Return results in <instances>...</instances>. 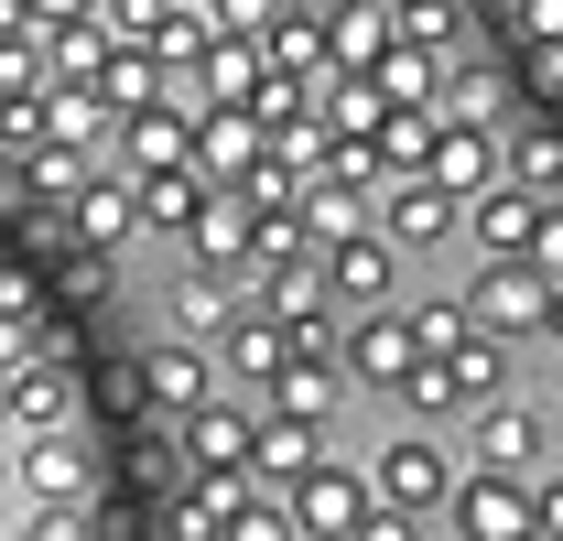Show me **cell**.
Instances as JSON below:
<instances>
[{"instance_id": "obj_34", "label": "cell", "mask_w": 563, "mask_h": 541, "mask_svg": "<svg viewBox=\"0 0 563 541\" xmlns=\"http://www.w3.org/2000/svg\"><path fill=\"white\" fill-rule=\"evenodd\" d=\"M55 55H44V22H22V33H0V98H22V87H44Z\"/></svg>"}, {"instance_id": "obj_11", "label": "cell", "mask_w": 563, "mask_h": 541, "mask_svg": "<svg viewBox=\"0 0 563 541\" xmlns=\"http://www.w3.org/2000/svg\"><path fill=\"white\" fill-rule=\"evenodd\" d=\"M174 455H185L196 476H239V466H250V411L207 390L196 411H174Z\"/></svg>"}, {"instance_id": "obj_16", "label": "cell", "mask_w": 563, "mask_h": 541, "mask_svg": "<svg viewBox=\"0 0 563 541\" xmlns=\"http://www.w3.org/2000/svg\"><path fill=\"white\" fill-rule=\"evenodd\" d=\"M466 444H477V466H509V476H531V466H542V411L498 390V401H477V433H466Z\"/></svg>"}, {"instance_id": "obj_20", "label": "cell", "mask_w": 563, "mask_h": 541, "mask_svg": "<svg viewBox=\"0 0 563 541\" xmlns=\"http://www.w3.org/2000/svg\"><path fill=\"white\" fill-rule=\"evenodd\" d=\"M390 55V0H336L325 11V76L336 66H379Z\"/></svg>"}, {"instance_id": "obj_14", "label": "cell", "mask_w": 563, "mask_h": 541, "mask_svg": "<svg viewBox=\"0 0 563 541\" xmlns=\"http://www.w3.org/2000/svg\"><path fill=\"white\" fill-rule=\"evenodd\" d=\"M314 455H325V422H314V411H282V401H272V411H250V476L292 487Z\"/></svg>"}, {"instance_id": "obj_4", "label": "cell", "mask_w": 563, "mask_h": 541, "mask_svg": "<svg viewBox=\"0 0 563 541\" xmlns=\"http://www.w3.org/2000/svg\"><path fill=\"white\" fill-rule=\"evenodd\" d=\"M11 476H22V498H33V509H76V498H98V466H87V444H76L66 422L22 433V455H11Z\"/></svg>"}, {"instance_id": "obj_28", "label": "cell", "mask_w": 563, "mask_h": 541, "mask_svg": "<svg viewBox=\"0 0 563 541\" xmlns=\"http://www.w3.org/2000/svg\"><path fill=\"white\" fill-rule=\"evenodd\" d=\"M336 379H347L336 357L292 346V357H282V379H272V401H282V411H314V422H325V411H336Z\"/></svg>"}, {"instance_id": "obj_36", "label": "cell", "mask_w": 563, "mask_h": 541, "mask_svg": "<svg viewBox=\"0 0 563 541\" xmlns=\"http://www.w3.org/2000/svg\"><path fill=\"white\" fill-rule=\"evenodd\" d=\"M401 401H412V411H455L466 390H455V368H444V357H412V368H401Z\"/></svg>"}, {"instance_id": "obj_12", "label": "cell", "mask_w": 563, "mask_h": 541, "mask_svg": "<svg viewBox=\"0 0 563 541\" xmlns=\"http://www.w3.org/2000/svg\"><path fill=\"white\" fill-rule=\"evenodd\" d=\"M120 163L131 174H152V163H196V109L163 87V98H141V109H120Z\"/></svg>"}, {"instance_id": "obj_22", "label": "cell", "mask_w": 563, "mask_h": 541, "mask_svg": "<svg viewBox=\"0 0 563 541\" xmlns=\"http://www.w3.org/2000/svg\"><path fill=\"white\" fill-rule=\"evenodd\" d=\"M433 185H455V196H477V185H498V131H466V120H444L433 131V163H422Z\"/></svg>"}, {"instance_id": "obj_1", "label": "cell", "mask_w": 563, "mask_h": 541, "mask_svg": "<svg viewBox=\"0 0 563 541\" xmlns=\"http://www.w3.org/2000/svg\"><path fill=\"white\" fill-rule=\"evenodd\" d=\"M292 520L325 531V541H401V531H412V520L379 498V476H368V466H336V455H314V466L292 476Z\"/></svg>"}, {"instance_id": "obj_3", "label": "cell", "mask_w": 563, "mask_h": 541, "mask_svg": "<svg viewBox=\"0 0 563 541\" xmlns=\"http://www.w3.org/2000/svg\"><path fill=\"white\" fill-rule=\"evenodd\" d=\"M444 520H455V541H531V476H509V466L455 476Z\"/></svg>"}, {"instance_id": "obj_37", "label": "cell", "mask_w": 563, "mask_h": 541, "mask_svg": "<svg viewBox=\"0 0 563 541\" xmlns=\"http://www.w3.org/2000/svg\"><path fill=\"white\" fill-rule=\"evenodd\" d=\"M33 141H44V87L0 98V152H33Z\"/></svg>"}, {"instance_id": "obj_30", "label": "cell", "mask_w": 563, "mask_h": 541, "mask_svg": "<svg viewBox=\"0 0 563 541\" xmlns=\"http://www.w3.org/2000/svg\"><path fill=\"white\" fill-rule=\"evenodd\" d=\"M433 109H444V120H466V131H498L509 87H498L488 66H444V87H433Z\"/></svg>"}, {"instance_id": "obj_15", "label": "cell", "mask_w": 563, "mask_h": 541, "mask_svg": "<svg viewBox=\"0 0 563 541\" xmlns=\"http://www.w3.org/2000/svg\"><path fill=\"white\" fill-rule=\"evenodd\" d=\"M217 346H228V368H239L250 390H272L282 357H292V314H272V303H239V314L217 325Z\"/></svg>"}, {"instance_id": "obj_44", "label": "cell", "mask_w": 563, "mask_h": 541, "mask_svg": "<svg viewBox=\"0 0 563 541\" xmlns=\"http://www.w3.org/2000/svg\"><path fill=\"white\" fill-rule=\"evenodd\" d=\"M98 0H33V22H87Z\"/></svg>"}, {"instance_id": "obj_38", "label": "cell", "mask_w": 563, "mask_h": 541, "mask_svg": "<svg viewBox=\"0 0 563 541\" xmlns=\"http://www.w3.org/2000/svg\"><path fill=\"white\" fill-rule=\"evenodd\" d=\"M455 336H466V292H455V303H422V314H412V346H422V357H444Z\"/></svg>"}, {"instance_id": "obj_27", "label": "cell", "mask_w": 563, "mask_h": 541, "mask_svg": "<svg viewBox=\"0 0 563 541\" xmlns=\"http://www.w3.org/2000/svg\"><path fill=\"white\" fill-rule=\"evenodd\" d=\"M228 196L250 206V217H292V206H303V174H292V163H282L272 141H261V152L239 163V185H228Z\"/></svg>"}, {"instance_id": "obj_6", "label": "cell", "mask_w": 563, "mask_h": 541, "mask_svg": "<svg viewBox=\"0 0 563 541\" xmlns=\"http://www.w3.org/2000/svg\"><path fill=\"white\" fill-rule=\"evenodd\" d=\"M368 476H379V498H390L401 520H444V498H455V455H444V444H422V433H401Z\"/></svg>"}, {"instance_id": "obj_39", "label": "cell", "mask_w": 563, "mask_h": 541, "mask_svg": "<svg viewBox=\"0 0 563 541\" xmlns=\"http://www.w3.org/2000/svg\"><path fill=\"white\" fill-rule=\"evenodd\" d=\"M163 11H174V0H98V22H109V33H131V44L163 33Z\"/></svg>"}, {"instance_id": "obj_31", "label": "cell", "mask_w": 563, "mask_h": 541, "mask_svg": "<svg viewBox=\"0 0 563 541\" xmlns=\"http://www.w3.org/2000/svg\"><path fill=\"white\" fill-rule=\"evenodd\" d=\"M433 131H444V109H390L379 120V174H422L433 163Z\"/></svg>"}, {"instance_id": "obj_10", "label": "cell", "mask_w": 563, "mask_h": 541, "mask_svg": "<svg viewBox=\"0 0 563 541\" xmlns=\"http://www.w3.org/2000/svg\"><path fill=\"white\" fill-rule=\"evenodd\" d=\"M314 261H325V281H336V303H390V281H401V250H390V228H379V217L347 228V239H325Z\"/></svg>"}, {"instance_id": "obj_19", "label": "cell", "mask_w": 563, "mask_h": 541, "mask_svg": "<svg viewBox=\"0 0 563 541\" xmlns=\"http://www.w3.org/2000/svg\"><path fill=\"white\" fill-rule=\"evenodd\" d=\"M87 87H98V98H109V120H120V109H141V98H163V87H174V66H163L152 44H131V33H109V55H98V76H87Z\"/></svg>"}, {"instance_id": "obj_33", "label": "cell", "mask_w": 563, "mask_h": 541, "mask_svg": "<svg viewBox=\"0 0 563 541\" xmlns=\"http://www.w3.org/2000/svg\"><path fill=\"white\" fill-rule=\"evenodd\" d=\"M44 55H55V76H98L109 22H98V11H87V22H44Z\"/></svg>"}, {"instance_id": "obj_35", "label": "cell", "mask_w": 563, "mask_h": 541, "mask_svg": "<svg viewBox=\"0 0 563 541\" xmlns=\"http://www.w3.org/2000/svg\"><path fill=\"white\" fill-rule=\"evenodd\" d=\"M390 33H401V44H433V55H444V44H455V0H401V11H390Z\"/></svg>"}, {"instance_id": "obj_47", "label": "cell", "mask_w": 563, "mask_h": 541, "mask_svg": "<svg viewBox=\"0 0 563 541\" xmlns=\"http://www.w3.org/2000/svg\"><path fill=\"white\" fill-rule=\"evenodd\" d=\"M282 11H336V0H282Z\"/></svg>"}, {"instance_id": "obj_48", "label": "cell", "mask_w": 563, "mask_h": 541, "mask_svg": "<svg viewBox=\"0 0 563 541\" xmlns=\"http://www.w3.org/2000/svg\"><path fill=\"white\" fill-rule=\"evenodd\" d=\"M390 11H401V0H390Z\"/></svg>"}, {"instance_id": "obj_25", "label": "cell", "mask_w": 563, "mask_h": 541, "mask_svg": "<svg viewBox=\"0 0 563 541\" xmlns=\"http://www.w3.org/2000/svg\"><path fill=\"white\" fill-rule=\"evenodd\" d=\"M444 368H455V390H466V411L498 401L509 390V336H488V325H466V336L444 346Z\"/></svg>"}, {"instance_id": "obj_40", "label": "cell", "mask_w": 563, "mask_h": 541, "mask_svg": "<svg viewBox=\"0 0 563 541\" xmlns=\"http://www.w3.org/2000/svg\"><path fill=\"white\" fill-rule=\"evenodd\" d=\"M207 11H217V33H272L282 0H207Z\"/></svg>"}, {"instance_id": "obj_45", "label": "cell", "mask_w": 563, "mask_h": 541, "mask_svg": "<svg viewBox=\"0 0 563 541\" xmlns=\"http://www.w3.org/2000/svg\"><path fill=\"white\" fill-rule=\"evenodd\" d=\"M22 22H33V0H0V33H22Z\"/></svg>"}, {"instance_id": "obj_42", "label": "cell", "mask_w": 563, "mask_h": 541, "mask_svg": "<svg viewBox=\"0 0 563 541\" xmlns=\"http://www.w3.org/2000/svg\"><path fill=\"white\" fill-rule=\"evenodd\" d=\"M531 531L563 541V476H542V466H531Z\"/></svg>"}, {"instance_id": "obj_26", "label": "cell", "mask_w": 563, "mask_h": 541, "mask_svg": "<svg viewBox=\"0 0 563 541\" xmlns=\"http://www.w3.org/2000/svg\"><path fill=\"white\" fill-rule=\"evenodd\" d=\"M379 98H390V109H433V87H444V55H433V44H401V33H390V55H379Z\"/></svg>"}, {"instance_id": "obj_24", "label": "cell", "mask_w": 563, "mask_h": 541, "mask_svg": "<svg viewBox=\"0 0 563 541\" xmlns=\"http://www.w3.org/2000/svg\"><path fill=\"white\" fill-rule=\"evenodd\" d=\"M185 239H196V261H207V270H239V261H250V239H261V217H250V206L217 185V196H207V217H196Z\"/></svg>"}, {"instance_id": "obj_23", "label": "cell", "mask_w": 563, "mask_h": 541, "mask_svg": "<svg viewBox=\"0 0 563 541\" xmlns=\"http://www.w3.org/2000/svg\"><path fill=\"white\" fill-rule=\"evenodd\" d=\"M498 174H509V185H531V196H563V131H553V120L498 131Z\"/></svg>"}, {"instance_id": "obj_7", "label": "cell", "mask_w": 563, "mask_h": 541, "mask_svg": "<svg viewBox=\"0 0 563 541\" xmlns=\"http://www.w3.org/2000/svg\"><path fill=\"white\" fill-rule=\"evenodd\" d=\"M55 228H66L76 250H98V261H109V250H131V239H141V196L120 185V174H87V185L55 206Z\"/></svg>"}, {"instance_id": "obj_9", "label": "cell", "mask_w": 563, "mask_h": 541, "mask_svg": "<svg viewBox=\"0 0 563 541\" xmlns=\"http://www.w3.org/2000/svg\"><path fill=\"white\" fill-rule=\"evenodd\" d=\"M131 379H141V401L163 411V422H174V411H196V401L217 390V368H207V346H196V336H152V346L131 357Z\"/></svg>"}, {"instance_id": "obj_5", "label": "cell", "mask_w": 563, "mask_h": 541, "mask_svg": "<svg viewBox=\"0 0 563 541\" xmlns=\"http://www.w3.org/2000/svg\"><path fill=\"white\" fill-rule=\"evenodd\" d=\"M379 228H390V250H444V239L466 228V196H455V185H433V174H390Z\"/></svg>"}, {"instance_id": "obj_43", "label": "cell", "mask_w": 563, "mask_h": 541, "mask_svg": "<svg viewBox=\"0 0 563 541\" xmlns=\"http://www.w3.org/2000/svg\"><path fill=\"white\" fill-rule=\"evenodd\" d=\"M531 261H542V281H563V206H542V239H531Z\"/></svg>"}, {"instance_id": "obj_18", "label": "cell", "mask_w": 563, "mask_h": 541, "mask_svg": "<svg viewBox=\"0 0 563 541\" xmlns=\"http://www.w3.org/2000/svg\"><path fill=\"white\" fill-rule=\"evenodd\" d=\"M131 196H141V228H174V239H185V228H196V217H207V174H196V163H152V174H131Z\"/></svg>"}, {"instance_id": "obj_32", "label": "cell", "mask_w": 563, "mask_h": 541, "mask_svg": "<svg viewBox=\"0 0 563 541\" xmlns=\"http://www.w3.org/2000/svg\"><path fill=\"white\" fill-rule=\"evenodd\" d=\"M228 314H239V303H228V270H207V261H196V281L174 292V336H217Z\"/></svg>"}, {"instance_id": "obj_46", "label": "cell", "mask_w": 563, "mask_h": 541, "mask_svg": "<svg viewBox=\"0 0 563 541\" xmlns=\"http://www.w3.org/2000/svg\"><path fill=\"white\" fill-rule=\"evenodd\" d=\"M542 336H553V346H563V281H553V314H542Z\"/></svg>"}, {"instance_id": "obj_8", "label": "cell", "mask_w": 563, "mask_h": 541, "mask_svg": "<svg viewBox=\"0 0 563 541\" xmlns=\"http://www.w3.org/2000/svg\"><path fill=\"white\" fill-rule=\"evenodd\" d=\"M542 206H553V196H531V185H509V174H498V185H477V196H466V239H477L488 261H531Z\"/></svg>"}, {"instance_id": "obj_21", "label": "cell", "mask_w": 563, "mask_h": 541, "mask_svg": "<svg viewBox=\"0 0 563 541\" xmlns=\"http://www.w3.org/2000/svg\"><path fill=\"white\" fill-rule=\"evenodd\" d=\"M368 196H379V185H347V174H314L292 217H303V239L325 250V239H347V228H368V217H379V206H368Z\"/></svg>"}, {"instance_id": "obj_2", "label": "cell", "mask_w": 563, "mask_h": 541, "mask_svg": "<svg viewBox=\"0 0 563 541\" xmlns=\"http://www.w3.org/2000/svg\"><path fill=\"white\" fill-rule=\"evenodd\" d=\"M542 314H553L542 261H488L466 281V325H488V336H542Z\"/></svg>"}, {"instance_id": "obj_41", "label": "cell", "mask_w": 563, "mask_h": 541, "mask_svg": "<svg viewBox=\"0 0 563 541\" xmlns=\"http://www.w3.org/2000/svg\"><path fill=\"white\" fill-rule=\"evenodd\" d=\"M520 11V44H563V0H509Z\"/></svg>"}, {"instance_id": "obj_17", "label": "cell", "mask_w": 563, "mask_h": 541, "mask_svg": "<svg viewBox=\"0 0 563 541\" xmlns=\"http://www.w3.org/2000/svg\"><path fill=\"white\" fill-rule=\"evenodd\" d=\"M261 141L272 131H261L239 98H207V109H196V174H207V185H239V163H250Z\"/></svg>"}, {"instance_id": "obj_29", "label": "cell", "mask_w": 563, "mask_h": 541, "mask_svg": "<svg viewBox=\"0 0 563 541\" xmlns=\"http://www.w3.org/2000/svg\"><path fill=\"white\" fill-rule=\"evenodd\" d=\"M261 66L325 76V11H272V33H261Z\"/></svg>"}, {"instance_id": "obj_13", "label": "cell", "mask_w": 563, "mask_h": 541, "mask_svg": "<svg viewBox=\"0 0 563 541\" xmlns=\"http://www.w3.org/2000/svg\"><path fill=\"white\" fill-rule=\"evenodd\" d=\"M412 357H422V346H412V314H379V303H368V314L347 325V346H336V368L368 379V390H401V368H412Z\"/></svg>"}]
</instances>
